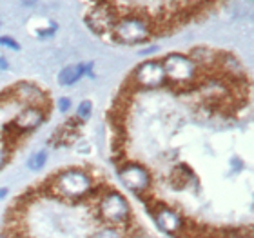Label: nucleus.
I'll return each instance as SVG.
<instances>
[{"label":"nucleus","instance_id":"obj_19","mask_svg":"<svg viewBox=\"0 0 254 238\" xmlns=\"http://www.w3.org/2000/svg\"><path fill=\"white\" fill-rule=\"evenodd\" d=\"M5 162H7V153L0 149V169H2V167L5 165Z\"/></svg>","mask_w":254,"mask_h":238},{"label":"nucleus","instance_id":"obj_21","mask_svg":"<svg viewBox=\"0 0 254 238\" xmlns=\"http://www.w3.org/2000/svg\"><path fill=\"white\" fill-rule=\"evenodd\" d=\"M5 193H7V191H5V189H0V196H2V195H5Z\"/></svg>","mask_w":254,"mask_h":238},{"label":"nucleus","instance_id":"obj_20","mask_svg":"<svg viewBox=\"0 0 254 238\" xmlns=\"http://www.w3.org/2000/svg\"><path fill=\"white\" fill-rule=\"evenodd\" d=\"M0 69H7V62L2 57H0Z\"/></svg>","mask_w":254,"mask_h":238},{"label":"nucleus","instance_id":"obj_12","mask_svg":"<svg viewBox=\"0 0 254 238\" xmlns=\"http://www.w3.org/2000/svg\"><path fill=\"white\" fill-rule=\"evenodd\" d=\"M190 180H194V175H192V171L189 169V167H176L175 171H173V175H171V182H173V185H175L176 189H184L187 185V182H190Z\"/></svg>","mask_w":254,"mask_h":238},{"label":"nucleus","instance_id":"obj_11","mask_svg":"<svg viewBox=\"0 0 254 238\" xmlns=\"http://www.w3.org/2000/svg\"><path fill=\"white\" fill-rule=\"evenodd\" d=\"M93 68L91 64H76V66H67V68H64L59 75V82L60 85H71L74 84L76 80L85 75L89 69Z\"/></svg>","mask_w":254,"mask_h":238},{"label":"nucleus","instance_id":"obj_6","mask_svg":"<svg viewBox=\"0 0 254 238\" xmlns=\"http://www.w3.org/2000/svg\"><path fill=\"white\" fill-rule=\"evenodd\" d=\"M118 176L136 195H143L151 185L149 171L140 164H124L118 167Z\"/></svg>","mask_w":254,"mask_h":238},{"label":"nucleus","instance_id":"obj_9","mask_svg":"<svg viewBox=\"0 0 254 238\" xmlns=\"http://www.w3.org/2000/svg\"><path fill=\"white\" fill-rule=\"evenodd\" d=\"M44 118H46V113H44L42 107L29 106L16 115L15 122H13V127L18 129L20 133H29L33 129H37L44 122Z\"/></svg>","mask_w":254,"mask_h":238},{"label":"nucleus","instance_id":"obj_1","mask_svg":"<svg viewBox=\"0 0 254 238\" xmlns=\"http://www.w3.org/2000/svg\"><path fill=\"white\" fill-rule=\"evenodd\" d=\"M53 189L64 198H84L93 189V180L85 171L80 169H64L55 176Z\"/></svg>","mask_w":254,"mask_h":238},{"label":"nucleus","instance_id":"obj_8","mask_svg":"<svg viewBox=\"0 0 254 238\" xmlns=\"http://www.w3.org/2000/svg\"><path fill=\"white\" fill-rule=\"evenodd\" d=\"M151 213H153V218L156 226H158L164 233L167 235H176L178 231L184 229V220L176 211L169 209L165 206H158V207H149Z\"/></svg>","mask_w":254,"mask_h":238},{"label":"nucleus","instance_id":"obj_10","mask_svg":"<svg viewBox=\"0 0 254 238\" xmlns=\"http://www.w3.org/2000/svg\"><path fill=\"white\" fill-rule=\"evenodd\" d=\"M13 95L18 98L20 102H26L29 106H38L42 104L44 100V93L38 89L37 85L29 84V82H20V84L15 85L13 89Z\"/></svg>","mask_w":254,"mask_h":238},{"label":"nucleus","instance_id":"obj_7","mask_svg":"<svg viewBox=\"0 0 254 238\" xmlns=\"http://www.w3.org/2000/svg\"><path fill=\"white\" fill-rule=\"evenodd\" d=\"M117 15L111 7H106V5L98 4L95 9L91 11L89 15L85 16V24L89 26L91 31H95L96 35H106V33H111L113 26L117 24Z\"/></svg>","mask_w":254,"mask_h":238},{"label":"nucleus","instance_id":"obj_2","mask_svg":"<svg viewBox=\"0 0 254 238\" xmlns=\"http://www.w3.org/2000/svg\"><path fill=\"white\" fill-rule=\"evenodd\" d=\"M149 33H151V27L140 16H126V18H120V20H117V24L111 29V35L117 42L129 44V46L145 42Z\"/></svg>","mask_w":254,"mask_h":238},{"label":"nucleus","instance_id":"obj_14","mask_svg":"<svg viewBox=\"0 0 254 238\" xmlns=\"http://www.w3.org/2000/svg\"><path fill=\"white\" fill-rule=\"evenodd\" d=\"M91 109H93V104L89 100H84L82 104L78 106V113H76V120L80 122H85L87 118L91 117Z\"/></svg>","mask_w":254,"mask_h":238},{"label":"nucleus","instance_id":"obj_15","mask_svg":"<svg viewBox=\"0 0 254 238\" xmlns=\"http://www.w3.org/2000/svg\"><path fill=\"white\" fill-rule=\"evenodd\" d=\"M93 238H122V235L118 233L117 229H113V228H102V229H98V231H96Z\"/></svg>","mask_w":254,"mask_h":238},{"label":"nucleus","instance_id":"obj_18","mask_svg":"<svg viewBox=\"0 0 254 238\" xmlns=\"http://www.w3.org/2000/svg\"><path fill=\"white\" fill-rule=\"evenodd\" d=\"M55 31H57V26H51L49 29H42V31H38V37H51V35H55Z\"/></svg>","mask_w":254,"mask_h":238},{"label":"nucleus","instance_id":"obj_16","mask_svg":"<svg viewBox=\"0 0 254 238\" xmlns=\"http://www.w3.org/2000/svg\"><path fill=\"white\" fill-rule=\"evenodd\" d=\"M0 46L9 48V49H13V51H20V44L16 42L15 38H11V37H0Z\"/></svg>","mask_w":254,"mask_h":238},{"label":"nucleus","instance_id":"obj_3","mask_svg":"<svg viewBox=\"0 0 254 238\" xmlns=\"http://www.w3.org/2000/svg\"><path fill=\"white\" fill-rule=\"evenodd\" d=\"M98 217L113 226H126L129 220V204L124 200L120 193H106L96 200Z\"/></svg>","mask_w":254,"mask_h":238},{"label":"nucleus","instance_id":"obj_17","mask_svg":"<svg viewBox=\"0 0 254 238\" xmlns=\"http://www.w3.org/2000/svg\"><path fill=\"white\" fill-rule=\"evenodd\" d=\"M71 107V100L69 98H59V109L62 113H65Z\"/></svg>","mask_w":254,"mask_h":238},{"label":"nucleus","instance_id":"obj_4","mask_svg":"<svg viewBox=\"0 0 254 238\" xmlns=\"http://www.w3.org/2000/svg\"><path fill=\"white\" fill-rule=\"evenodd\" d=\"M162 68H164L165 79H169L173 84L187 85L194 80L198 66L186 55L173 53L165 57L164 62H162Z\"/></svg>","mask_w":254,"mask_h":238},{"label":"nucleus","instance_id":"obj_5","mask_svg":"<svg viewBox=\"0 0 254 238\" xmlns=\"http://www.w3.org/2000/svg\"><path fill=\"white\" fill-rule=\"evenodd\" d=\"M132 79L140 87L143 89H156L160 85L165 84V73L162 64L156 62V60H147V62L140 64L134 73H132Z\"/></svg>","mask_w":254,"mask_h":238},{"label":"nucleus","instance_id":"obj_13","mask_svg":"<svg viewBox=\"0 0 254 238\" xmlns=\"http://www.w3.org/2000/svg\"><path fill=\"white\" fill-rule=\"evenodd\" d=\"M46 160H48V155L44 153V151H38V153L29 157V160H27V167H29L31 171H38L40 167H44Z\"/></svg>","mask_w":254,"mask_h":238}]
</instances>
